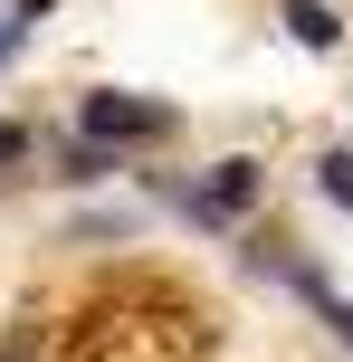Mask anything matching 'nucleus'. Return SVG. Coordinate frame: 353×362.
<instances>
[{"instance_id":"nucleus-1","label":"nucleus","mask_w":353,"mask_h":362,"mask_svg":"<svg viewBox=\"0 0 353 362\" xmlns=\"http://www.w3.org/2000/svg\"><path fill=\"white\" fill-rule=\"evenodd\" d=\"M258 191H267V163L229 153V163H210L201 181H182V191H172V210H182L191 229H239V219L258 210Z\"/></svg>"},{"instance_id":"nucleus-6","label":"nucleus","mask_w":353,"mask_h":362,"mask_svg":"<svg viewBox=\"0 0 353 362\" xmlns=\"http://www.w3.org/2000/svg\"><path fill=\"white\" fill-rule=\"evenodd\" d=\"M29 29H38V19H19V10H0V67H10L19 48H29Z\"/></svg>"},{"instance_id":"nucleus-8","label":"nucleus","mask_w":353,"mask_h":362,"mask_svg":"<svg viewBox=\"0 0 353 362\" xmlns=\"http://www.w3.org/2000/svg\"><path fill=\"white\" fill-rule=\"evenodd\" d=\"M10 10H19V19H48V10H57V0H10Z\"/></svg>"},{"instance_id":"nucleus-5","label":"nucleus","mask_w":353,"mask_h":362,"mask_svg":"<svg viewBox=\"0 0 353 362\" xmlns=\"http://www.w3.org/2000/svg\"><path fill=\"white\" fill-rule=\"evenodd\" d=\"M316 325H325V334H335V344L353 353V296H325V305H316Z\"/></svg>"},{"instance_id":"nucleus-7","label":"nucleus","mask_w":353,"mask_h":362,"mask_svg":"<svg viewBox=\"0 0 353 362\" xmlns=\"http://www.w3.org/2000/svg\"><path fill=\"white\" fill-rule=\"evenodd\" d=\"M19 153H29V124H0V172H10Z\"/></svg>"},{"instance_id":"nucleus-4","label":"nucleus","mask_w":353,"mask_h":362,"mask_svg":"<svg viewBox=\"0 0 353 362\" xmlns=\"http://www.w3.org/2000/svg\"><path fill=\"white\" fill-rule=\"evenodd\" d=\"M316 191L335 200V210H353V153H325V163H316Z\"/></svg>"},{"instance_id":"nucleus-3","label":"nucleus","mask_w":353,"mask_h":362,"mask_svg":"<svg viewBox=\"0 0 353 362\" xmlns=\"http://www.w3.org/2000/svg\"><path fill=\"white\" fill-rule=\"evenodd\" d=\"M277 19H287V38H296L306 57H335L344 48V19L325 10V0H277Z\"/></svg>"},{"instance_id":"nucleus-2","label":"nucleus","mask_w":353,"mask_h":362,"mask_svg":"<svg viewBox=\"0 0 353 362\" xmlns=\"http://www.w3.org/2000/svg\"><path fill=\"white\" fill-rule=\"evenodd\" d=\"M76 134H96V144L134 153V144H172V134H182V115H172V105H153V95L96 86V95H76Z\"/></svg>"}]
</instances>
